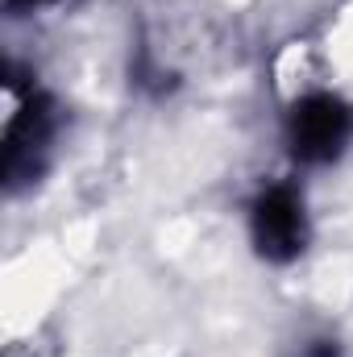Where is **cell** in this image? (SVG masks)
<instances>
[{
  "mask_svg": "<svg viewBox=\"0 0 353 357\" xmlns=\"http://www.w3.org/2000/svg\"><path fill=\"white\" fill-rule=\"evenodd\" d=\"M67 133V108L59 91L17 59L4 67V125H0V178L4 195L21 199L54 171Z\"/></svg>",
  "mask_w": 353,
  "mask_h": 357,
  "instance_id": "1",
  "label": "cell"
},
{
  "mask_svg": "<svg viewBox=\"0 0 353 357\" xmlns=\"http://www.w3.org/2000/svg\"><path fill=\"white\" fill-rule=\"evenodd\" d=\"M241 241L266 270L299 266L316 245V212L308 178L291 167L258 175L241 199Z\"/></svg>",
  "mask_w": 353,
  "mask_h": 357,
  "instance_id": "2",
  "label": "cell"
},
{
  "mask_svg": "<svg viewBox=\"0 0 353 357\" xmlns=\"http://www.w3.org/2000/svg\"><path fill=\"white\" fill-rule=\"evenodd\" d=\"M278 154L295 175L337 171L353 154V96L333 84H303L278 108Z\"/></svg>",
  "mask_w": 353,
  "mask_h": 357,
  "instance_id": "3",
  "label": "cell"
},
{
  "mask_svg": "<svg viewBox=\"0 0 353 357\" xmlns=\"http://www.w3.org/2000/svg\"><path fill=\"white\" fill-rule=\"evenodd\" d=\"M84 0H0L4 17L17 21V25H29V21H42V17H59V13H71L80 8Z\"/></svg>",
  "mask_w": 353,
  "mask_h": 357,
  "instance_id": "4",
  "label": "cell"
},
{
  "mask_svg": "<svg viewBox=\"0 0 353 357\" xmlns=\"http://www.w3.org/2000/svg\"><path fill=\"white\" fill-rule=\"evenodd\" d=\"M295 357H353V354L341 337H333V333H312V337H303V341L295 345Z\"/></svg>",
  "mask_w": 353,
  "mask_h": 357,
  "instance_id": "5",
  "label": "cell"
}]
</instances>
